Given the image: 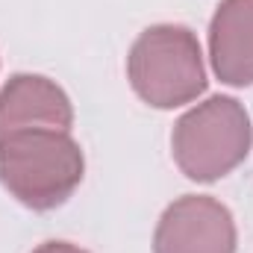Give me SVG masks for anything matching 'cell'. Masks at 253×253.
I'll list each match as a JSON object with an SVG mask.
<instances>
[{"label":"cell","instance_id":"obj_1","mask_svg":"<svg viewBox=\"0 0 253 253\" xmlns=\"http://www.w3.org/2000/svg\"><path fill=\"white\" fill-rule=\"evenodd\" d=\"M85 156L68 129H21L0 138V183L33 212L62 206L80 189Z\"/></svg>","mask_w":253,"mask_h":253},{"label":"cell","instance_id":"obj_2","mask_svg":"<svg viewBox=\"0 0 253 253\" xmlns=\"http://www.w3.org/2000/svg\"><path fill=\"white\" fill-rule=\"evenodd\" d=\"M126 80L153 109H177L197 100L209 85L197 36L183 24L147 27L129 47Z\"/></svg>","mask_w":253,"mask_h":253},{"label":"cell","instance_id":"obj_3","mask_svg":"<svg viewBox=\"0 0 253 253\" xmlns=\"http://www.w3.org/2000/svg\"><path fill=\"white\" fill-rule=\"evenodd\" d=\"M253 147V126L245 103L212 94L177 118L171 153L177 168L194 183H215L236 171Z\"/></svg>","mask_w":253,"mask_h":253},{"label":"cell","instance_id":"obj_4","mask_svg":"<svg viewBox=\"0 0 253 253\" xmlns=\"http://www.w3.org/2000/svg\"><path fill=\"white\" fill-rule=\"evenodd\" d=\"M233 212L209 194H183L159 218L153 253H236Z\"/></svg>","mask_w":253,"mask_h":253},{"label":"cell","instance_id":"obj_5","mask_svg":"<svg viewBox=\"0 0 253 253\" xmlns=\"http://www.w3.org/2000/svg\"><path fill=\"white\" fill-rule=\"evenodd\" d=\"M68 129L74 126L71 97L42 74H15L0 88V138L21 129Z\"/></svg>","mask_w":253,"mask_h":253},{"label":"cell","instance_id":"obj_6","mask_svg":"<svg viewBox=\"0 0 253 253\" xmlns=\"http://www.w3.org/2000/svg\"><path fill=\"white\" fill-rule=\"evenodd\" d=\"M209 59L224 85H253V0H221L209 24Z\"/></svg>","mask_w":253,"mask_h":253},{"label":"cell","instance_id":"obj_7","mask_svg":"<svg viewBox=\"0 0 253 253\" xmlns=\"http://www.w3.org/2000/svg\"><path fill=\"white\" fill-rule=\"evenodd\" d=\"M33 253H88V251H83V248H77L71 242H44V245H39Z\"/></svg>","mask_w":253,"mask_h":253}]
</instances>
